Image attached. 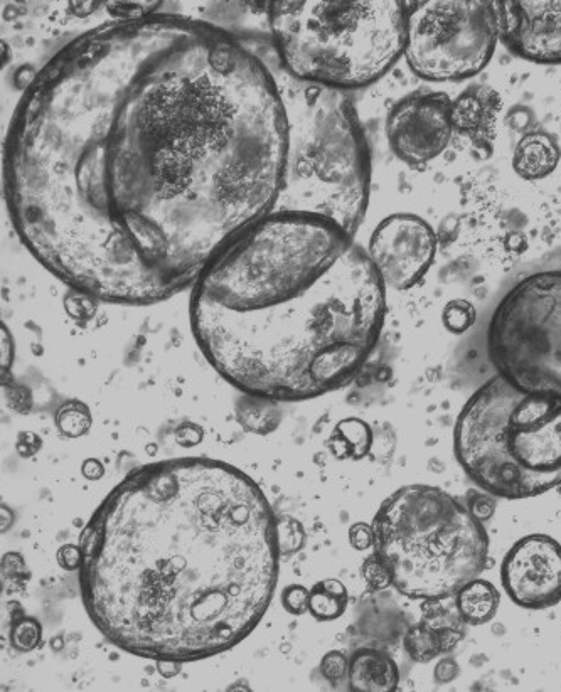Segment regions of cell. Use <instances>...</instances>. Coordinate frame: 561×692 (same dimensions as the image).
<instances>
[{"label": "cell", "mask_w": 561, "mask_h": 692, "mask_svg": "<svg viewBox=\"0 0 561 692\" xmlns=\"http://www.w3.org/2000/svg\"><path fill=\"white\" fill-rule=\"evenodd\" d=\"M81 597L113 645L162 664L240 644L272 602L278 526L233 465L172 458L105 497L80 539Z\"/></svg>", "instance_id": "obj_2"}, {"label": "cell", "mask_w": 561, "mask_h": 692, "mask_svg": "<svg viewBox=\"0 0 561 692\" xmlns=\"http://www.w3.org/2000/svg\"><path fill=\"white\" fill-rule=\"evenodd\" d=\"M444 322L449 331L460 334L467 329H471L476 322V309L474 305L465 302V300H455L452 304L447 305L444 312Z\"/></svg>", "instance_id": "obj_22"}, {"label": "cell", "mask_w": 561, "mask_h": 692, "mask_svg": "<svg viewBox=\"0 0 561 692\" xmlns=\"http://www.w3.org/2000/svg\"><path fill=\"white\" fill-rule=\"evenodd\" d=\"M284 605L290 613L304 615L309 612V591L304 586H289L284 591Z\"/></svg>", "instance_id": "obj_28"}, {"label": "cell", "mask_w": 561, "mask_h": 692, "mask_svg": "<svg viewBox=\"0 0 561 692\" xmlns=\"http://www.w3.org/2000/svg\"><path fill=\"white\" fill-rule=\"evenodd\" d=\"M103 6H105L103 2H70L68 4L71 14L75 17H80V19L93 16L97 9Z\"/></svg>", "instance_id": "obj_33"}, {"label": "cell", "mask_w": 561, "mask_h": 692, "mask_svg": "<svg viewBox=\"0 0 561 692\" xmlns=\"http://www.w3.org/2000/svg\"><path fill=\"white\" fill-rule=\"evenodd\" d=\"M501 578L519 607H555L561 602V544L545 534L519 539L504 558Z\"/></svg>", "instance_id": "obj_12"}, {"label": "cell", "mask_w": 561, "mask_h": 692, "mask_svg": "<svg viewBox=\"0 0 561 692\" xmlns=\"http://www.w3.org/2000/svg\"><path fill=\"white\" fill-rule=\"evenodd\" d=\"M499 112L501 96L494 88L471 86L452 102L454 132L469 137L477 147H491Z\"/></svg>", "instance_id": "obj_14"}, {"label": "cell", "mask_w": 561, "mask_h": 692, "mask_svg": "<svg viewBox=\"0 0 561 692\" xmlns=\"http://www.w3.org/2000/svg\"><path fill=\"white\" fill-rule=\"evenodd\" d=\"M65 310L71 319H91V315L95 314V299L86 293L71 290L65 297Z\"/></svg>", "instance_id": "obj_24"}, {"label": "cell", "mask_w": 561, "mask_h": 692, "mask_svg": "<svg viewBox=\"0 0 561 692\" xmlns=\"http://www.w3.org/2000/svg\"><path fill=\"white\" fill-rule=\"evenodd\" d=\"M287 122L265 59L155 12L66 44L22 95L4 189L22 245L71 290L152 305L277 204Z\"/></svg>", "instance_id": "obj_1"}, {"label": "cell", "mask_w": 561, "mask_h": 692, "mask_svg": "<svg viewBox=\"0 0 561 692\" xmlns=\"http://www.w3.org/2000/svg\"><path fill=\"white\" fill-rule=\"evenodd\" d=\"M0 570L6 578H17L26 575V563L19 553H7L0 561Z\"/></svg>", "instance_id": "obj_29"}, {"label": "cell", "mask_w": 561, "mask_h": 692, "mask_svg": "<svg viewBox=\"0 0 561 692\" xmlns=\"http://www.w3.org/2000/svg\"><path fill=\"white\" fill-rule=\"evenodd\" d=\"M348 607V591L336 580L317 583L309 591V612L317 620H334Z\"/></svg>", "instance_id": "obj_19"}, {"label": "cell", "mask_w": 561, "mask_h": 692, "mask_svg": "<svg viewBox=\"0 0 561 692\" xmlns=\"http://www.w3.org/2000/svg\"><path fill=\"white\" fill-rule=\"evenodd\" d=\"M364 576H366L369 585L376 588V590H381V588L391 585L390 571L386 568L385 563L380 558H376V556L366 561Z\"/></svg>", "instance_id": "obj_26"}, {"label": "cell", "mask_w": 561, "mask_h": 692, "mask_svg": "<svg viewBox=\"0 0 561 692\" xmlns=\"http://www.w3.org/2000/svg\"><path fill=\"white\" fill-rule=\"evenodd\" d=\"M43 640V627L33 617H17L12 622L11 644L21 652H31L38 649Z\"/></svg>", "instance_id": "obj_21"}, {"label": "cell", "mask_w": 561, "mask_h": 692, "mask_svg": "<svg viewBox=\"0 0 561 692\" xmlns=\"http://www.w3.org/2000/svg\"><path fill=\"white\" fill-rule=\"evenodd\" d=\"M58 563L63 570L76 571L80 570L81 551L80 546L66 544L58 551Z\"/></svg>", "instance_id": "obj_31"}, {"label": "cell", "mask_w": 561, "mask_h": 692, "mask_svg": "<svg viewBox=\"0 0 561 692\" xmlns=\"http://www.w3.org/2000/svg\"><path fill=\"white\" fill-rule=\"evenodd\" d=\"M83 474H85L88 479H97V477L102 475V467H100L97 462L88 460V462H85V465H83Z\"/></svg>", "instance_id": "obj_35"}, {"label": "cell", "mask_w": 561, "mask_h": 692, "mask_svg": "<svg viewBox=\"0 0 561 692\" xmlns=\"http://www.w3.org/2000/svg\"><path fill=\"white\" fill-rule=\"evenodd\" d=\"M39 71L33 68L31 64H26V66H21L19 70L16 71L14 75V88L19 91H24L26 93L31 85H33L36 76H38Z\"/></svg>", "instance_id": "obj_32"}, {"label": "cell", "mask_w": 561, "mask_h": 692, "mask_svg": "<svg viewBox=\"0 0 561 692\" xmlns=\"http://www.w3.org/2000/svg\"><path fill=\"white\" fill-rule=\"evenodd\" d=\"M452 134V100L445 93H417L403 98L386 123L391 150L412 166L427 164L444 154Z\"/></svg>", "instance_id": "obj_11"}, {"label": "cell", "mask_w": 561, "mask_h": 692, "mask_svg": "<svg viewBox=\"0 0 561 692\" xmlns=\"http://www.w3.org/2000/svg\"><path fill=\"white\" fill-rule=\"evenodd\" d=\"M280 70L327 90L380 80L403 56V2H273L268 9Z\"/></svg>", "instance_id": "obj_5"}, {"label": "cell", "mask_w": 561, "mask_h": 692, "mask_svg": "<svg viewBox=\"0 0 561 692\" xmlns=\"http://www.w3.org/2000/svg\"><path fill=\"white\" fill-rule=\"evenodd\" d=\"M12 526H14V512L4 504H0V534L7 533Z\"/></svg>", "instance_id": "obj_34"}, {"label": "cell", "mask_w": 561, "mask_h": 692, "mask_svg": "<svg viewBox=\"0 0 561 692\" xmlns=\"http://www.w3.org/2000/svg\"><path fill=\"white\" fill-rule=\"evenodd\" d=\"M497 34L519 58L561 64V0L496 2Z\"/></svg>", "instance_id": "obj_13"}, {"label": "cell", "mask_w": 561, "mask_h": 692, "mask_svg": "<svg viewBox=\"0 0 561 692\" xmlns=\"http://www.w3.org/2000/svg\"><path fill=\"white\" fill-rule=\"evenodd\" d=\"M14 339L7 325L0 320V386L6 388L14 383L12 378V366H14Z\"/></svg>", "instance_id": "obj_23"}, {"label": "cell", "mask_w": 561, "mask_h": 692, "mask_svg": "<svg viewBox=\"0 0 561 692\" xmlns=\"http://www.w3.org/2000/svg\"><path fill=\"white\" fill-rule=\"evenodd\" d=\"M366 251L386 287L408 290L432 267L437 236L425 219L393 214L376 226Z\"/></svg>", "instance_id": "obj_10"}, {"label": "cell", "mask_w": 561, "mask_h": 692, "mask_svg": "<svg viewBox=\"0 0 561 692\" xmlns=\"http://www.w3.org/2000/svg\"><path fill=\"white\" fill-rule=\"evenodd\" d=\"M449 630L437 629L427 622L418 623L408 630L405 637V649L413 661L428 662L439 657L444 650L452 647Z\"/></svg>", "instance_id": "obj_18"}, {"label": "cell", "mask_w": 561, "mask_h": 692, "mask_svg": "<svg viewBox=\"0 0 561 692\" xmlns=\"http://www.w3.org/2000/svg\"><path fill=\"white\" fill-rule=\"evenodd\" d=\"M560 147L546 132H529L519 140L513 155V169L526 181H538L550 176L560 162Z\"/></svg>", "instance_id": "obj_16"}, {"label": "cell", "mask_w": 561, "mask_h": 692, "mask_svg": "<svg viewBox=\"0 0 561 692\" xmlns=\"http://www.w3.org/2000/svg\"><path fill=\"white\" fill-rule=\"evenodd\" d=\"M373 544L391 585L418 600L457 595L481 575L489 553L486 529L476 514L430 485L401 487L381 504Z\"/></svg>", "instance_id": "obj_7"}, {"label": "cell", "mask_w": 561, "mask_h": 692, "mask_svg": "<svg viewBox=\"0 0 561 692\" xmlns=\"http://www.w3.org/2000/svg\"><path fill=\"white\" fill-rule=\"evenodd\" d=\"M56 425L65 437L78 438L88 433L91 415L88 406L81 401H68L56 413Z\"/></svg>", "instance_id": "obj_20"}, {"label": "cell", "mask_w": 561, "mask_h": 692, "mask_svg": "<svg viewBox=\"0 0 561 692\" xmlns=\"http://www.w3.org/2000/svg\"><path fill=\"white\" fill-rule=\"evenodd\" d=\"M349 662L341 652H331L327 654L321 662L322 676L326 677L327 681L336 682L344 677L348 672Z\"/></svg>", "instance_id": "obj_27"}, {"label": "cell", "mask_w": 561, "mask_h": 692, "mask_svg": "<svg viewBox=\"0 0 561 692\" xmlns=\"http://www.w3.org/2000/svg\"><path fill=\"white\" fill-rule=\"evenodd\" d=\"M191 288L199 349L221 378L260 400L341 388L385 322L386 285L368 251L316 214H268Z\"/></svg>", "instance_id": "obj_3"}, {"label": "cell", "mask_w": 561, "mask_h": 692, "mask_svg": "<svg viewBox=\"0 0 561 692\" xmlns=\"http://www.w3.org/2000/svg\"><path fill=\"white\" fill-rule=\"evenodd\" d=\"M6 401L7 406L12 411H16L19 415H27L29 411L33 410V391L27 388V386H22V384H17L14 381V383L6 386Z\"/></svg>", "instance_id": "obj_25"}, {"label": "cell", "mask_w": 561, "mask_h": 692, "mask_svg": "<svg viewBox=\"0 0 561 692\" xmlns=\"http://www.w3.org/2000/svg\"><path fill=\"white\" fill-rule=\"evenodd\" d=\"M284 103L287 152L272 213L331 219L356 236L371 189L368 144L353 103L342 91L295 80L268 59Z\"/></svg>", "instance_id": "obj_4"}, {"label": "cell", "mask_w": 561, "mask_h": 692, "mask_svg": "<svg viewBox=\"0 0 561 692\" xmlns=\"http://www.w3.org/2000/svg\"><path fill=\"white\" fill-rule=\"evenodd\" d=\"M349 686L358 692L395 691L400 672L390 655L380 650H358L349 662Z\"/></svg>", "instance_id": "obj_15"}, {"label": "cell", "mask_w": 561, "mask_h": 692, "mask_svg": "<svg viewBox=\"0 0 561 692\" xmlns=\"http://www.w3.org/2000/svg\"><path fill=\"white\" fill-rule=\"evenodd\" d=\"M12 53L9 44L0 39V71L6 68L7 64L11 63Z\"/></svg>", "instance_id": "obj_36"}, {"label": "cell", "mask_w": 561, "mask_h": 692, "mask_svg": "<svg viewBox=\"0 0 561 692\" xmlns=\"http://www.w3.org/2000/svg\"><path fill=\"white\" fill-rule=\"evenodd\" d=\"M43 447V440L33 432H22L17 438V453L21 457H34Z\"/></svg>", "instance_id": "obj_30"}, {"label": "cell", "mask_w": 561, "mask_h": 692, "mask_svg": "<svg viewBox=\"0 0 561 692\" xmlns=\"http://www.w3.org/2000/svg\"><path fill=\"white\" fill-rule=\"evenodd\" d=\"M499 608L496 586L486 580H472L457 591V610L465 623L482 625L494 618Z\"/></svg>", "instance_id": "obj_17"}, {"label": "cell", "mask_w": 561, "mask_h": 692, "mask_svg": "<svg viewBox=\"0 0 561 692\" xmlns=\"http://www.w3.org/2000/svg\"><path fill=\"white\" fill-rule=\"evenodd\" d=\"M497 39L496 2L430 0L407 4L403 56L415 75L430 83H455L479 75Z\"/></svg>", "instance_id": "obj_9"}, {"label": "cell", "mask_w": 561, "mask_h": 692, "mask_svg": "<svg viewBox=\"0 0 561 692\" xmlns=\"http://www.w3.org/2000/svg\"><path fill=\"white\" fill-rule=\"evenodd\" d=\"M457 460L501 499L541 496L561 484V400L526 393L501 376L472 394L455 425Z\"/></svg>", "instance_id": "obj_6"}, {"label": "cell", "mask_w": 561, "mask_h": 692, "mask_svg": "<svg viewBox=\"0 0 561 692\" xmlns=\"http://www.w3.org/2000/svg\"><path fill=\"white\" fill-rule=\"evenodd\" d=\"M487 347L504 381L561 400V272L529 275L492 315Z\"/></svg>", "instance_id": "obj_8"}]
</instances>
